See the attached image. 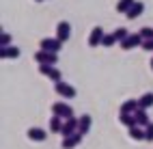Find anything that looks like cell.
Returning a JSON list of instances; mask_svg holds the SVG:
<instances>
[{
	"mask_svg": "<svg viewBox=\"0 0 153 149\" xmlns=\"http://www.w3.org/2000/svg\"><path fill=\"white\" fill-rule=\"evenodd\" d=\"M35 61H37V63H45V65H56V63H58V52L37 50V52H35Z\"/></svg>",
	"mask_w": 153,
	"mask_h": 149,
	"instance_id": "obj_1",
	"label": "cell"
},
{
	"mask_svg": "<svg viewBox=\"0 0 153 149\" xmlns=\"http://www.w3.org/2000/svg\"><path fill=\"white\" fill-rule=\"evenodd\" d=\"M142 43H145V37H142L140 33H129L127 39L121 41V50H131V48H138Z\"/></svg>",
	"mask_w": 153,
	"mask_h": 149,
	"instance_id": "obj_2",
	"label": "cell"
},
{
	"mask_svg": "<svg viewBox=\"0 0 153 149\" xmlns=\"http://www.w3.org/2000/svg\"><path fill=\"white\" fill-rule=\"evenodd\" d=\"M54 89H56V93H58L60 97H65V99H74V97H76V89L71 86L69 82L58 80V82H54Z\"/></svg>",
	"mask_w": 153,
	"mask_h": 149,
	"instance_id": "obj_3",
	"label": "cell"
},
{
	"mask_svg": "<svg viewBox=\"0 0 153 149\" xmlns=\"http://www.w3.org/2000/svg\"><path fill=\"white\" fill-rule=\"evenodd\" d=\"M52 115H56L60 119H69V117H74V108L65 102H56V104H52Z\"/></svg>",
	"mask_w": 153,
	"mask_h": 149,
	"instance_id": "obj_4",
	"label": "cell"
},
{
	"mask_svg": "<svg viewBox=\"0 0 153 149\" xmlns=\"http://www.w3.org/2000/svg\"><path fill=\"white\" fill-rule=\"evenodd\" d=\"M63 48V41H60L58 37H45V39H41L39 41V50H50V52H58V50Z\"/></svg>",
	"mask_w": 153,
	"mask_h": 149,
	"instance_id": "obj_5",
	"label": "cell"
},
{
	"mask_svg": "<svg viewBox=\"0 0 153 149\" xmlns=\"http://www.w3.org/2000/svg\"><path fill=\"white\" fill-rule=\"evenodd\" d=\"M104 37H106L104 28H101V26H93V31H91V35H88V45H91V48H97V45H101Z\"/></svg>",
	"mask_w": 153,
	"mask_h": 149,
	"instance_id": "obj_6",
	"label": "cell"
},
{
	"mask_svg": "<svg viewBox=\"0 0 153 149\" xmlns=\"http://www.w3.org/2000/svg\"><path fill=\"white\" fill-rule=\"evenodd\" d=\"M82 138H84L82 132H74L71 136H65V138H63L60 147H63V149H74V147H78L80 143H82Z\"/></svg>",
	"mask_w": 153,
	"mask_h": 149,
	"instance_id": "obj_7",
	"label": "cell"
},
{
	"mask_svg": "<svg viewBox=\"0 0 153 149\" xmlns=\"http://www.w3.org/2000/svg\"><path fill=\"white\" fill-rule=\"evenodd\" d=\"M56 37H58L63 43L69 41V37H71V24L65 22V19H63V22H58V24H56Z\"/></svg>",
	"mask_w": 153,
	"mask_h": 149,
	"instance_id": "obj_8",
	"label": "cell"
},
{
	"mask_svg": "<svg viewBox=\"0 0 153 149\" xmlns=\"http://www.w3.org/2000/svg\"><path fill=\"white\" fill-rule=\"evenodd\" d=\"M22 50L17 45H7V48H0V58L2 61H11V58H19Z\"/></svg>",
	"mask_w": 153,
	"mask_h": 149,
	"instance_id": "obj_9",
	"label": "cell"
},
{
	"mask_svg": "<svg viewBox=\"0 0 153 149\" xmlns=\"http://www.w3.org/2000/svg\"><path fill=\"white\" fill-rule=\"evenodd\" d=\"M26 136H28V141L43 143L45 138H48V132H45V130H41V127H28V130H26Z\"/></svg>",
	"mask_w": 153,
	"mask_h": 149,
	"instance_id": "obj_10",
	"label": "cell"
},
{
	"mask_svg": "<svg viewBox=\"0 0 153 149\" xmlns=\"http://www.w3.org/2000/svg\"><path fill=\"white\" fill-rule=\"evenodd\" d=\"M74 132H78V117H69V119H65L60 134H63V138H65V136H71Z\"/></svg>",
	"mask_w": 153,
	"mask_h": 149,
	"instance_id": "obj_11",
	"label": "cell"
},
{
	"mask_svg": "<svg viewBox=\"0 0 153 149\" xmlns=\"http://www.w3.org/2000/svg\"><path fill=\"white\" fill-rule=\"evenodd\" d=\"M91 125H93V117H91V115H82V117H78V132L88 134Z\"/></svg>",
	"mask_w": 153,
	"mask_h": 149,
	"instance_id": "obj_12",
	"label": "cell"
},
{
	"mask_svg": "<svg viewBox=\"0 0 153 149\" xmlns=\"http://www.w3.org/2000/svg\"><path fill=\"white\" fill-rule=\"evenodd\" d=\"M142 11H145V2H140V0H138V2L131 4V9H129L125 15H127V19H136V17L142 15Z\"/></svg>",
	"mask_w": 153,
	"mask_h": 149,
	"instance_id": "obj_13",
	"label": "cell"
},
{
	"mask_svg": "<svg viewBox=\"0 0 153 149\" xmlns=\"http://www.w3.org/2000/svg\"><path fill=\"white\" fill-rule=\"evenodd\" d=\"M140 108V102L138 99H127V102L121 104V112H127V115H134L136 110Z\"/></svg>",
	"mask_w": 153,
	"mask_h": 149,
	"instance_id": "obj_14",
	"label": "cell"
},
{
	"mask_svg": "<svg viewBox=\"0 0 153 149\" xmlns=\"http://www.w3.org/2000/svg\"><path fill=\"white\" fill-rule=\"evenodd\" d=\"M127 134L131 141H145V127L134 125V127H127Z\"/></svg>",
	"mask_w": 153,
	"mask_h": 149,
	"instance_id": "obj_15",
	"label": "cell"
},
{
	"mask_svg": "<svg viewBox=\"0 0 153 149\" xmlns=\"http://www.w3.org/2000/svg\"><path fill=\"white\" fill-rule=\"evenodd\" d=\"M134 115H136V121H138V125H140V127H147V125L151 123V119H149V115H147L145 108H138Z\"/></svg>",
	"mask_w": 153,
	"mask_h": 149,
	"instance_id": "obj_16",
	"label": "cell"
},
{
	"mask_svg": "<svg viewBox=\"0 0 153 149\" xmlns=\"http://www.w3.org/2000/svg\"><path fill=\"white\" fill-rule=\"evenodd\" d=\"M119 121L123 123L125 127H134V125H138L136 115H127V112H119Z\"/></svg>",
	"mask_w": 153,
	"mask_h": 149,
	"instance_id": "obj_17",
	"label": "cell"
},
{
	"mask_svg": "<svg viewBox=\"0 0 153 149\" xmlns=\"http://www.w3.org/2000/svg\"><path fill=\"white\" fill-rule=\"evenodd\" d=\"M63 119H60V117H52V119H50V132H54V134H60V130H63Z\"/></svg>",
	"mask_w": 153,
	"mask_h": 149,
	"instance_id": "obj_18",
	"label": "cell"
},
{
	"mask_svg": "<svg viewBox=\"0 0 153 149\" xmlns=\"http://www.w3.org/2000/svg\"><path fill=\"white\" fill-rule=\"evenodd\" d=\"M138 102H140V108H153V93L149 91V93H142L140 97H138Z\"/></svg>",
	"mask_w": 153,
	"mask_h": 149,
	"instance_id": "obj_19",
	"label": "cell"
},
{
	"mask_svg": "<svg viewBox=\"0 0 153 149\" xmlns=\"http://www.w3.org/2000/svg\"><path fill=\"white\" fill-rule=\"evenodd\" d=\"M134 2H136V0H119V2H117V11L119 13H127Z\"/></svg>",
	"mask_w": 153,
	"mask_h": 149,
	"instance_id": "obj_20",
	"label": "cell"
},
{
	"mask_svg": "<svg viewBox=\"0 0 153 149\" xmlns=\"http://www.w3.org/2000/svg\"><path fill=\"white\" fill-rule=\"evenodd\" d=\"M112 35H114V37H117V41L121 43L123 39H127V35H129V33H127V28H123V26H121V28H117V31L112 33Z\"/></svg>",
	"mask_w": 153,
	"mask_h": 149,
	"instance_id": "obj_21",
	"label": "cell"
},
{
	"mask_svg": "<svg viewBox=\"0 0 153 149\" xmlns=\"http://www.w3.org/2000/svg\"><path fill=\"white\" fill-rule=\"evenodd\" d=\"M54 72V65H45V63H39V74L41 76H48L50 78V74Z\"/></svg>",
	"mask_w": 153,
	"mask_h": 149,
	"instance_id": "obj_22",
	"label": "cell"
},
{
	"mask_svg": "<svg viewBox=\"0 0 153 149\" xmlns=\"http://www.w3.org/2000/svg\"><path fill=\"white\" fill-rule=\"evenodd\" d=\"M114 43H117V37L112 35V33H110V35H106V37H104V41H101V45H104V48H112Z\"/></svg>",
	"mask_w": 153,
	"mask_h": 149,
	"instance_id": "obj_23",
	"label": "cell"
},
{
	"mask_svg": "<svg viewBox=\"0 0 153 149\" xmlns=\"http://www.w3.org/2000/svg\"><path fill=\"white\" fill-rule=\"evenodd\" d=\"M142 37H145V39H153V28L151 26H145V28H140V31H138Z\"/></svg>",
	"mask_w": 153,
	"mask_h": 149,
	"instance_id": "obj_24",
	"label": "cell"
},
{
	"mask_svg": "<svg viewBox=\"0 0 153 149\" xmlns=\"http://www.w3.org/2000/svg\"><path fill=\"white\" fill-rule=\"evenodd\" d=\"M145 141L153 143V123H149V125L145 127Z\"/></svg>",
	"mask_w": 153,
	"mask_h": 149,
	"instance_id": "obj_25",
	"label": "cell"
},
{
	"mask_svg": "<svg viewBox=\"0 0 153 149\" xmlns=\"http://www.w3.org/2000/svg\"><path fill=\"white\" fill-rule=\"evenodd\" d=\"M11 45V35L9 33H2V39H0V48H7Z\"/></svg>",
	"mask_w": 153,
	"mask_h": 149,
	"instance_id": "obj_26",
	"label": "cell"
},
{
	"mask_svg": "<svg viewBox=\"0 0 153 149\" xmlns=\"http://www.w3.org/2000/svg\"><path fill=\"white\" fill-rule=\"evenodd\" d=\"M140 48L147 50V52H153V39H145V43H142Z\"/></svg>",
	"mask_w": 153,
	"mask_h": 149,
	"instance_id": "obj_27",
	"label": "cell"
},
{
	"mask_svg": "<svg viewBox=\"0 0 153 149\" xmlns=\"http://www.w3.org/2000/svg\"><path fill=\"white\" fill-rule=\"evenodd\" d=\"M149 65H151V69H153V58H151V63H149Z\"/></svg>",
	"mask_w": 153,
	"mask_h": 149,
	"instance_id": "obj_28",
	"label": "cell"
},
{
	"mask_svg": "<svg viewBox=\"0 0 153 149\" xmlns=\"http://www.w3.org/2000/svg\"><path fill=\"white\" fill-rule=\"evenodd\" d=\"M35 2H43V0H35Z\"/></svg>",
	"mask_w": 153,
	"mask_h": 149,
	"instance_id": "obj_29",
	"label": "cell"
}]
</instances>
